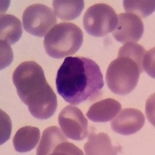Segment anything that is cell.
Here are the masks:
<instances>
[{
  "label": "cell",
  "instance_id": "8fae6325",
  "mask_svg": "<svg viewBox=\"0 0 155 155\" xmlns=\"http://www.w3.org/2000/svg\"><path fill=\"white\" fill-rule=\"evenodd\" d=\"M84 148L87 155L117 154L122 150L120 146H114L112 143L111 138L105 133H91Z\"/></svg>",
  "mask_w": 155,
  "mask_h": 155
},
{
  "label": "cell",
  "instance_id": "52a82bcc",
  "mask_svg": "<svg viewBox=\"0 0 155 155\" xmlns=\"http://www.w3.org/2000/svg\"><path fill=\"white\" fill-rule=\"evenodd\" d=\"M58 123L62 132L68 138L82 140L88 134V120L76 106H67L58 116Z\"/></svg>",
  "mask_w": 155,
  "mask_h": 155
},
{
  "label": "cell",
  "instance_id": "7402d4cb",
  "mask_svg": "<svg viewBox=\"0 0 155 155\" xmlns=\"http://www.w3.org/2000/svg\"><path fill=\"white\" fill-rule=\"evenodd\" d=\"M153 99H154V94L150 95V97L148 99L146 104V113L147 115V118L150 121V124L154 126V112H153V108H154V103H153Z\"/></svg>",
  "mask_w": 155,
  "mask_h": 155
},
{
  "label": "cell",
  "instance_id": "30bf717a",
  "mask_svg": "<svg viewBox=\"0 0 155 155\" xmlns=\"http://www.w3.org/2000/svg\"><path fill=\"white\" fill-rule=\"evenodd\" d=\"M121 109V104L117 100L113 99H103L90 106L86 116L93 122L107 123L112 121Z\"/></svg>",
  "mask_w": 155,
  "mask_h": 155
},
{
  "label": "cell",
  "instance_id": "7a4b0ae2",
  "mask_svg": "<svg viewBox=\"0 0 155 155\" xmlns=\"http://www.w3.org/2000/svg\"><path fill=\"white\" fill-rule=\"evenodd\" d=\"M12 81L19 99L28 106L34 117L47 120L54 114L58 107L57 96L37 62L30 61L20 64L12 74Z\"/></svg>",
  "mask_w": 155,
  "mask_h": 155
},
{
  "label": "cell",
  "instance_id": "5bb4252c",
  "mask_svg": "<svg viewBox=\"0 0 155 155\" xmlns=\"http://www.w3.org/2000/svg\"><path fill=\"white\" fill-rule=\"evenodd\" d=\"M64 141H67L65 135L58 127H48L43 132L41 142L37 149V154H52L54 148Z\"/></svg>",
  "mask_w": 155,
  "mask_h": 155
},
{
  "label": "cell",
  "instance_id": "ba28073f",
  "mask_svg": "<svg viewBox=\"0 0 155 155\" xmlns=\"http://www.w3.org/2000/svg\"><path fill=\"white\" fill-rule=\"evenodd\" d=\"M117 16L118 23L113 32V37L116 41L122 44L139 41L144 31L142 20L130 13H120Z\"/></svg>",
  "mask_w": 155,
  "mask_h": 155
},
{
  "label": "cell",
  "instance_id": "9c48e42d",
  "mask_svg": "<svg viewBox=\"0 0 155 155\" xmlns=\"http://www.w3.org/2000/svg\"><path fill=\"white\" fill-rule=\"evenodd\" d=\"M144 124L145 117L142 112L127 108L116 115L111 122V128L120 135H132L140 130Z\"/></svg>",
  "mask_w": 155,
  "mask_h": 155
},
{
  "label": "cell",
  "instance_id": "8992f818",
  "mask_svg": "<svg viewBox=\"0 0 155 155\" xmlns=\"http://www.w3.org/2000/svg\"><path fill=\"white\" fill-rule=\"evenodd\" d=\"M56 23L54 11L44 4L31 5L23 12V28L33 36L45 37Z\"/></svg>",
  "mask_w": 155,
  "mask_h": 155
},
{
  "label": "cell",
  "instance_id": "2e32d148",
  "mask_svg": "<svg viewBox=\"0 0 155 155\" xmlns=\"http://www.w3.org/2000/svg\"><path fill=\"white\" fill-rule=\"evenodd\" d=\"M124 8L126 13L135 15L141 19L154 12L155 2L153 0H124Z\"/></svg>",
  "mask_w": 155,
  "mask_h": 155
},
{
  "label": "cell",
  "instance_id": "3957f363",
  "mask_svg": "<svg viewBox=\"0 0 155 155\" xmlns=\"http://www.w3.org/2000/svg\"><path fill=\"white\" fill-rule=\"evenodd\" d=\"M82 43V30L74 23L64 22L48 32L44 37V46L50 57L60 59L75 54Z\"/></svg>",
  "mask_w": 155,
  "mask_h": 155
},
{
  "label": "cell",
  "instance_id": "ffe728a7",
  "mask_svg": "<svg viewBox=\"0 0 155 155\" xmlns=\"http://www.w3.org/2000/svg\"><path fill=\"white\" fill-rule=\"evenodd\" d=\"M1 44V62H0V68L1 70L5 68L12 63L13 60V52L10 48V44L5 41L0 42Z\"/></svg>",
  "mask_w": 155,
  "mask_h": 155
},
{
  "label": "cell",
  "instance_id": "4fadbf2b",
  "mask_svg": "<svg viewBox=\"0 0 155 155\" xmlns=\"http://www.w3.org/2000/svg\"><path fill=\"white\" fill-rule=\"evenodd\" d=\"M23 34L22 23L12 15H2L0 19V40L9 44H15Z\"/></svg>",
  "mask_w": 155,
  "mask_h": 155
},
{
  "label": "cell",
  "instance_id": "5b68a950",
  "mask_svg": "<svg viewBox=\"0 0 155 155\" xmlns=\"http://www.w3.org/2000/svg\"><path fill=\"white\" fill-rule=\"evenodd\" d=\"M118 16L114 9L104 3L90 6L83 17L85 31L93 37H103L114 31Z\"/></svg>",
  "mask_w": 155,
  "mask_h": 155
},
{
  "label": "cell",
  "instance_id": "d6986e66",
  "mask_svg": "<svg viewBox=\"0 0 155 155\" xmlns=\"http://www.w3.org/2000/svg\"><path fill=\"white\" fill-rule=\"evenodd\" d=\"M53 155H65V154H75V155H82V150L78 148L74 144L69 143L68 141L62 142L61 143L57 146L54 148Z\"/></svg>",
  "mask_w": 155,
  "mask_h": 155
},
{
  "label": "cell",
  "instance_id": "ac0fdd59",
  "mask_svg": "<svg viewBox=\"0 0 155 155\" xmlns=\"http://www.w3.org/2000/svg\"><path fill=\"white\" fill-rule=\"evenodd\" d=\"M1 113V142L0 144L2 145L5 143L9 139L12 132V122L10 117L8 116L5 112L2 110L0 111Z\"/></svg>",
  "mask_w": 155,
  "mask_h": 155
},
{
  "label": "cell",
  "instance_id": "7c38bea8",
  "mask_svg": "<svg viewBox=\"0 0 155 155\" xmlns=\"http://www.w3.org/2000/svg\"><path fill=\"white\" fill-rule=\"evenodd\" d=\"M41 132L37 127H22L15 134L12 143L15 150L19 153H26L32 150L37 145Z\"/></svg>",
  "mask_w": 155,
  "mask_h": 155
},
{
  "label": "cell",
  "instance_id": "277c9868",
  "mask_svg": "<svg viewBox=\"0 0 155 155\" xmlns=\"http://www.w3.org/2000/svg\"><path fill=\"white\" fill-rule=\"evenodd\" d=\"M140 74L139 68L134 61L127 58H117L108 67L106 84L113 93L127 95L137 85Z\"/></svg>",
  "mask_w": 155,
  "mask_h": 155
},
{
  "label": "cell",
  "instance_id": "6da1fadb",
  "mask_svg": "<svg viewBox=\"0 0 155 155\" xmlns=\"http://www.w3.org/2000/svg\"><path fill=\"white\" fill-rule=\"evenodd\" d=\"M58 94L71 105L92 101L100 95L104 86L100 68L84 57H68L57 74Z\"/></svg>",
  "mask_w": 155,
  "mask_h": 155
},
{
  "label": "cell",
  "instance_id": "9a60e30c",
  "mask_svg": "<svg viewBox=\"0 0 155 155\" xmlns=\"http://www.w3.org/2000/svg\"><path fill=\"white\" fill-rule=\"evenodd\" d=\"M52 4L55 16L65 21L78 17L85 6L83 0H54Z\"/></svg>",
  "mask_w": 155,
  "mask_h": 155
},
{
  "label": "cell",
  "instance_id": "44dd1931",
  "mask_svg": "<svg viewBox=\"0 0 155 155\" xmlns=\"http://www.w3.org/2000/svg\"><path fill=\"white\" fill-rule=\"evenodd\" d=\"M154 48L149 50L145 53L143 57V62H142V67L143 70L145 71L153 78H154Z\"/></svg>",
  "mask_w": 155,
  "mask_h": 155
},
{
  "label": "cell",
  "instance_id": "e0dca14e",
  "mask_svg": "<svg viewBox=\"0 0 155 155\" xmlns=\"http://www.w3.org/2000/svg\"><path fill=\"white\" fill-rule=\"evenodd\" d=\"M145 51L144 48L137 43H127L120 48L118 52V58H127L134 61L139 68L140 72H143V62Z\"/></svg>",
  "mask_w": 155,
  "mask_h": 155
}]
</instances>
